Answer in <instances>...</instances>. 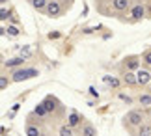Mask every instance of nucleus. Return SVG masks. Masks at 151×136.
<instances>
[{"mask_svg":"<svg viewBox=\"0 0 151 136\" xmlns=\"http://www.w3.org/2000/svg\"><path fill=\"white\" fill-rule=\"evenodd\" d=\"M123 125L134 136H138L134 132V129H140L142 125H146V116H144V112H140V110H131L123 116Z\"/></svg>","mask_w":151,"mask_h":136,"instance_id":"1","label":"nucleus"},{"mask_svg":"<svg viewBox=\"0 0 151 136\" xmlns=\"http://www.w3.org/2000/svg\"><path fill=\"white\" fill-rule=\"evenodd\" d=\"M131 8H132L131 0H112V2H110V15L121 17L125 11H129ZM121 19H123V17H121Z\"/></svg>","mask_w":151,"mask_h":136,"instance_id":"2","label":"nucleus"},{"mask_svg":"<svg viewBox=\"0 0 151 136\" xmlns=\"http://www.w3.org/2000/svg\"><path fill=\"white\" fill-rule=\"evenodd\" d=\"M63 11H65V4H63L62 0H49V6H47L45 15H49V17H60Z\"/></svg>","mask_w":151,"mask_h":136,"instance_id":"3","label":"nucleus"},{"mask_svg":"<svg viewBox=\"0 0 151 136\" xmlns=\"http://www.w3.org/2000/svg\"><path fill=\"white\" fill-rule=\"evenodd\" d=\"M131 15H132V21H144L147 17V9H146V4L142 2H134L131 8Z\"/></svg>","mask_w":151,"mask_h":136,"instance_id":"4","label":"nucleus"},{"mask_svg":"<svg viewBox=\"0 0 151 136\" xmlns=\"http://www.w3.org/2000/svg\"><path fill=\"white\" fill-rule=\"evenodd\" d=\"M37 69H17L13 75H11V78L15 82H22V80H28L32 78V76H37Z\"/></svg>","mask_w":151,"mask_h":136,"instance_id":"5","label":"nucleus"},{"mask_svg":"<svg viewBox=\"0 0 151 136\" xmlns=\"http://www.w3.org/2000/svg\"><path fill=\"white\" fill-rule=\"evenodd\" d=\"M43 106H45V108H47V112H49V114H52V112H63V106L60 104V101H58V99L56 97H52V95H47V97H45L43 99V103H41Z\"/></svg>","mask_w":151,"mask_h":136,"instance_id":"6","label":"nucleus"},{"mask_svg":"<svg viewBox=\"0 0 151 136\" xmlns=\"http://www.w3.org/2000/svg\"><path fill=\"white\" fill-rule=\"evenodd\" d=\"M123 65H125L127 71H134V69L140 67V58L138 56H129V58L123 60Z\"/></svg>","mask_w":151,"mask_h":136,"instance_id":"7","label":"nucleus"},{"mask_svg":"<svg viewBox=\"0 0 151 136\" xmlns=\"http://www.w3.org/2000/svg\"><path fill=\"white\" fill-rule=\"evenodd\" d=\"M136 76H138V86H147L149 82H151V75H149V71L147 69H140L136 73Z\"/></svg>","mask_w":151,"mask_h":136,"instance_id":"8","label":"nucleus"},{"mask_svg":"<svg viewBox=\"0 0 151 136\" xmlns=\"http://www.w3.org/2000/svg\"><path fill=\"white\" fill-rule=\"evenodd\" d=\"M123 84H127V86H131V88H134V86H138V76L132 73V71H127V73L123 75Z\"/></svg>","mask_w":151,"mask_h":136,"instance_id":"9","label":"nucleus"},{"mask_svg":"<svg viewBox=\"0 0 151 136\" xmlns=\"http://www.w3.org/2000/svg\"><path fill=\"white\" fill-rule=\"evenodd\" d=\"M80 123H82V117L78 116V112H71V114H69V117H67V125L71 127V129H75V127H78Z\"/></svg>","mask_w":151,"mask_h":136,"instance_id":"10","label":"nucleus"},{"mask_svg":"<svg viewBox=\"0 0 151 136\" xmlns=\"http://www.w3.org/2000/svg\"><path fill=\"white\" fill-rule=\"evenodd\" d=\"M30 4H32L34 9L45 13V11H47V6H49V0H30Z\"/></svg>","mask_w":151,"mask_h":136,"instance_id":"11","label":"nucleus"},{"mask_svg":"<svg viewBox=\"0 0 151 136\" xmlns=\"http://www.w3.org/2000/svg\"><path fill=\"white\" fill-rule=\"evenodd\" d=\"M34 116H37V119H41V121H43V119H47L50 114L47 112V108H45L43 104H37L36 108H34Z\"/></svg>","mask_w":151,"mask_h":136,"instance_id":"12","label":"nucleus"},{"mask_svg":"<svg viewBox=\"0 0 151 136\" xmlns=\"http://www.w3.org/2000/svg\"><path fill=\"white\" fill-rule=\"evenodd\" d=\"M80 136H97V129L91 125V123H86L80 131Z\"/></svg>","mask_w":151,"mask_h":136,"instance_id":"13","label":"nucleus"},{"mask_svg":"<svg viewBox=\"0 0 151 136\" xmlns=\"http://www.w3.org/2000/svg\"><path fill=\"white\" fill-rule=\"evenodd\" d=\"M24 63V58H11V60H8V62H4V65L6 67H19V65H22Z\"/></svg>","mask_w":151,"mask_h":136,"instance_id":"14","label":"nucleus"},{"mask_svg":"<svg viewBox=\"0 0 151 136\" xmlns=\"http://www.w3.org/2000/svg\"><path fill=\"white\" fill-rule=\"evenodd\" d=\"M26 136H41V131H39L37 125H26Z\"/></svg>","mask_w":151,"mask_h":136,"instance_id":"15","label":"nucleus"},{"mask_svg":"<svg viewBox=\"0 0 151 136\" xmlns=\"http://www.w3.org/2000/svg\"><path fill=\"white\" fill-rule=\"evenodd\" d=\"M138 136H151V125L146 123V125H142L138 129Z\"/></svg>","mask_w":151,"mask_h":136,"instance_id":"16","label":"nucleus"},{"mask_svg":"<svg viewBox=\"0 0 151 136\" xmlns=\"http://www.w3.org/2000/svg\"><path fill=\"white\" fill-rule=\"evenodd\" d=\"M142 62H144V65H146L147 69H151V49L144 52V56H142Z\"/></svg>","mask_w":151,"mask_h":136,"instance_id":"17","label":"nucleus"},{"mask_svg":"<svg viewBox=\"0 0 151 136\" xmlns=\"http://www.w3.org/2000/svg\"><path fill=\"white\" fill-rule=\"evenodd\" d=\"M58 134H60V136H73V129L69 125H62L60 131H58Z\"/></svg>","mask_w":151,"mask_h":136,"instance_id":"18","label":"nucleus"},{"mask_svg":"<svg viewBox=\"0 0 151 136\" xmlns=\"http://www.w3.org/2000/svg\"><path fill=\"white\" fill-rule=\"evenodd\" d=\"M138 101H140L142 106H151V95H140Z\"/></svg>","mask_w":151,"mask_h":136,"instance_id":"19","label":"nucleus"},{"mask_svg":"<svg viewBox=\"0 0 151 136\" xmlns=\"http://www.w3.org/2000/svg\"><path fill=\"white\" fill-rule=\"evenodd\" d=\"M104 82H106L108 86H112V88H118L119 86V80L118 78H112V76H104Z\"/></svg>","mask_w":151,"mask_h":136,"instance_id":"20","label":"nucleus"},{"mask_svg":"<svg viewBox=\"0 0 151 136\" xmlns=\"http://www.w3.org/2000/svg\"><path fill=\"white\" fill-rule=\"evenodd\" d=\"M0 19H2V21H8V19H9V11L6 9V6H2V8H0ZM9 21H11V19H9Z\"/></svg>","mask_w":151,"mask_h":136,"instance_id":"21","label":"nucleus"},{"mask_svg":"<svg viewBox=\"0 0 151 136\" xmlns=\"http://www.w3.org/2000/svg\"><path fill=\"white\" fill-rule=\"evenodd\" d=\"M8 84H9L8 76H6V75H2V76H0V90H6V88H8Z\"/></svg>","mask_w":151,"mask_h":136,"instance_id":"22","label":"nucleus"},{"mask_svg":"<svg viewBox=\"0 0 151 136\" xmlns=\"http://www.w3.org/2000/svg\"><path fill=\"white\" fill-rule=\"evenodd\" d=\"M8 34L9 35H19V28L17 26H8Z\"/></svg>","mask_w":151,"mask_h":136,"instance_id":"23","label":"nucleus"},{"mask_svg":"<svg viewBox=\"0 0 151 136\" xmlns=\"http://www.w3.org/2000/svg\"><path fill=\"white\" fill-rule=\"evenodd\" d=\"M60 37V32H50L49 34V39H58Z\"/></svg>","mask_w":151,"mask_h":136,"instance_id":"24","label":"nucleus"},{"mask_svg":"<svg viewBox=\"0 0 151 136\" xmlns=\"http://www.w3.org/2000/svg\"><path fill=\"white\" fill-rule=\"evenodd\" d=\"M62 2H63V4H65V8L69 9V8H71V2H73V0H62Z\"/></svg>","mask_w":151,"mask_h":136,"instance_id":"25","label":"nucleus"},{"mask_svg":"<svg viewBox=\"0 0 151 136\" xmlns=\"http://www.w3.org/2000/svg\"><path fill=\"white\" fill-rule=\"evenodd\" d=\"M147 8H149V11H147V15L151 17V0H149V4H146V9H147Z\"/></svg>","mask_w":151,"mask_h":136,"instance_id":"26","label":"nucleus"},{"mask_svg":"<svg viewBox=\"0 0 151 136\" xmlns=\"http://www.w3.org/2000/svg\"><path fill=\"white\" fill-rule=\"evenodd\" d=\"M90 93H91L93 97H97V91H95V88H90Z\"/></svg>","mask_w":151,"mask_h":136,"instance_id":"27","label":"nucleus"},{"mask_svg":"<svg viewBox=\"0 0 151 136\" xmlns=\"http://www.w3.org/2000/svg\"><path fill=\"white\" fill-rule=\"evenodd\" d=\"M0 2H2V6H6V4H8V0H0Z\"/></svg>","mask_w":151,"mask_h":136,"instance_id":"28","label":"nucleus"}]
</instances>
